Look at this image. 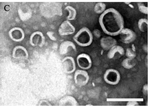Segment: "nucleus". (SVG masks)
Listing matches in <instances>:
<instances>
[{"mask_svg": "<svg viewBox=\"0 0 150 108\" xmlns=\"http://www.w3.org/2000/svg\"><path fill=\"white\" fill-rule=\"evenodd\" d=\"M93 34L96 37L100 38L101 36V32L98 29H95L93 30Z\"/></svg>", "mask_w": 150, "mask_h": 108, "instance_id": "obj_21", "label": "nucleus"}, {"mask_svg": "<svg viewBox=\"0 0 150 108\" xmlns=\"http://www.w3.org/2000/svg\"><path fill=\"white\" fill-rule=\"evenodd\" d=\"M89 75L86 70L78 69L75 71L74 75L75 83L79 86L86 85L89 80Z\"/></svg>", "mask_w": 150, "mask_h": 108, "instance_id": "obj_4", "label": "nucleus"}, {"mask_svg": "<svg viewBox=\"0 0 150 108\" xmlns=\"http://www.w3.org/2000/svg\"><path fill=\"white\" fill-rule=\"evenodd\" d=\"M99 22L103 32L110 36L119 35L124 26L122 16L114 8L105 10L100 16Z\"/></svg>", "mask_w": 150, "mask_h": 108, "instance_id": "obj_1", "label": "nucleus"}, {"mask_svg": "<svg viewBox=\"0 0 150 108\" xmlns=\"http://www.w3.org/2000/svg\"><path fill=\"white\" fill-rule=\"evenodd\" d=\"M103 53V50H102L101 54L102 55Z\"/></svg>", "mask_w": 150, "mask_h": 108, "instance_id": "obj_26", "label": "nucleus"}, {"mask_svg": "<svg viewBox=\"0 0 150 108\" xmlns=\"http://www.w3.org/2000/svg\"><path fill=\"white\" fill-rule=\"evenodd\" d=\"M63 102H66L67 105H76L78 104L77 100L72 96H67L63 99Z\"/></svg>", "mask_w": 150, "mask_h": 108, "instance_id": "obj_18", "label": "nucleus"}, {"mask_svg": "<svg viewBox=\"0 0 150 108\" xmlns=\"http://www.w3.org/2000/svg\"><path fill=\"white\" fill-rule=\"evenodd\" d=\"M138 7L139 10L141 13H143L145 15L148 14V8L147 6H145L144 4L142 3H138Z\"/></svg>", "mask_w": 150, "mask_h": 108, "instance_id": "obj_19", "label": "nucleus"}, {"mask_svg": "<svg viewBox=\"0 0 150 108\" xmlns=\"http://www.w3.org/2000/svg\"><path fill=\"white\" fill-rule=\"evenodd\" d=\"M136 65V62L134 59L126 58L124 59L122 62V65L124 68L126 69H130L132 68Z\"/></svg>", "mask_w": 150, "mask_h": 108, "instance_id": "obj_14", "label": "nucleus"}, {"mask_svg": "<svg viewBox=\"0 0 150 108\" xmlns=\"http://www.w3.org/2000/svg\"><path fill=\"white\" fill-rule=\"evenodd\" d=\"M103 79L108 84L115 85L120 82L121 76L119 72L116 69L109 68L107 69L104 73Z\"/></svg>", "mask_w": 150, "mask_h": 108, "instance_id": "obj_3", "label": "nucleus"}, {"mask_svg": "<svg viewBox=\"0 0 150 108\" xmlns=\"http://www.w3.org/2000/svg\"><path fill=\"white\" fill-rule=\"evenodd\" d=\"M117 43L116 40L111 37H103L100 41L101 47L106 51L109 50L111 47L116 45Z\"/></svg>", "mask_w": 150, "mask_h": 108, "instance_id": "obj_11", "label": "nucleus"}, {"mask_svg": "<svg viewBox=\"0 0 150 108\" xmlns=\"http://www.w3.org/2000/svg\"><path fill=\"white\" fill-rule=\"evenodd\" d=\"M63 68L65 72L71 74L76 70V64L74 59L71 56L65 57L62 61Z\"/></svg>", "mask_w": 150, "mask_h": 108, "instance_id": "obj_8", "label": "nucleus"}, {"mask_svg": "<svg viewBox=\"0 0 150 108\" xmlns=\"http://www.w3.org/2000/svg\"><path fill=\"white\" fill-rule=\"evenodd\" d=\"M40 32H35L31 36V43L33 45L38 44L39 45V42L42 44L43 42H44V37L42 33L39 34Z\"/></svg>", "mask_w": 150, "mask_h": 108, "instance_id": "obj_13", "label": "nucleus"}, {"mask_svg": "<svg viewBox=\"0 0 150 108\" xmlns=\"http://www.w3.org/2000/svg\"><path fill=\"white\" fill-rule=\"evenodd\" d=\"M138 26L139 30L142 32H146L148 28V20L146 18H140L138 22Z\"/></svg>", "mask_w": 150, "mask_h": 108, "instance_id": "obj_15", "label": "nucleus"}, {"mask_svg": "<svg viewBox=\"0 0 150 108\" xmlns=\"http://www.w3.org/2000/svg\"><path fill=\"white\" fill-rule=\"evenodd\" d=\"M129 5L131 8H134V6H133V5H132V4H129Z\"/></svg>", "mask_w": 150, "mask_h": 108, "instance_id": "obj_25", "label": "nucleus"}, {"mask_svg": "<svg viewBox=\"0 0 150 108\" xmlns=\"http://www.w3.org/2000/svg\"><path fill=\"white\" fill-rule=\"evenodd\" d=\"M138 103L136 102H128L127 103V106H136V105H139Z\"/></svg>", "mask_w": 150, "mask_h": 108, "instance_id": "obj_22", "label": "nucleus"}, {"mask_svg": "<svg viewBox=\"0 0 150 108\" xmlns=\"http://www.w3.org/2000/svg\"><path fill=\"white\" fill-rule=\"evenodd\" d=\"M132 50L133 51V52H136V47H135V45L134 44H132Z\"/></svg>", "mask_w": 150, "mask_h": 108, "instance_id": "obj_24", "label": "nucleus"}, {"mask_svg": "<svg viewBox=\"0 0 150 108\" xmlns=\"http://www.w3.org/2000/svg\"><path fill=\"white\" fill-rule=\"evenodd\" d=\"M125 55L128 58L134 59L137 56L136 52H133L131 48H127L125 52Z\"/></svg>", "mask_w": 150, "mask_h": 108, "instance_id": "obj_20", "label": "nucleus"}, {"mask_svg": "<svg viewBox=\"0 0 150 108\" xmlns=\"http://www.w3.org/2000/svg\"><path fill=\"white\" fill-rule=\"evenodd\" d=\"M93 36L90 30L86 27L80 29L73 37V40L77 44L81 47L90 46L93 42Z\"/></svg>", "mask_w": 150, "mask_h": 108, "instance_id": "obj_2", "label": "nucleus"}, {"mask_svg": "<svg viewBox=\"0 0 150 108\" xmlns=\"http://www.w3.org/2000/svg\"><path fill=\"white\" fill-rule=\"evenodd\" d=\"M9 33L12 39L16 41H21L24 38V33L20 28H14L10 31Z\"/></svg>", "mask_w": 150, "mask_h": 108, "instance_id": "obj_12", "label": "nucleus"}, {"mask_svg": "<svg viewBox=\"0 0 150 108\" xmlns=\"http://www.w3.org/2000/svg\"><path fill=\"white\" fill-rule=\"evenodd\" d=\"M65 10L68 12L67 17L68 20H74L75 19L77 16V11L74 8L71 6H68L66 7Z\"/></svg>", "mask_w": 150, "mask_h": 108, "instance_id": "obj_16", "label": "nucleus"}, {"mask_svg": "<svg viewBox=\"0 0 150 108\" xmlns=\"http://www.w3.org/2000/svg\"><path fill=\"white\" fill-rule=\"evenodd\" d=\"M106 8V4L104 3H97L95 5L94 11L96 14H101L105 11Z\"/></svg>", "mask_w": 150, "mask_h": 108, "instance_id": "obj_17", "label": "nucleus"}, {"mask_svg": "<svg viewBox=\"0 0 150 108\" xmlns=\"http://www.w3.org/2000/svg\"><path fill=\"white\" fill-rule=\"evenodd\" d=\"M59 53L62 55L67 54L71 51L77 52L76 46L71 41L66 40L61 43L59 47Z\"/></svg>", "mask_w": 150, "mask_h": 108, "instance_id": "obj_10", "label": "nucleus"}, {"mask_svg": "<svg viewBox=\"0 0 150 108\" xmlns=\"http://www.w3.org/2000/svg\"><path fill=\"white\" fill-rule=\"evenodd\" d=\"M143 93H144V95H147V84H145V85H144V87H143Z\"/></svg>", "mask_w": 150, "mask_h": 108, "instance_id": "obj_23", "label": "nucleus"}, {"mask_svg": "<svg viewBox=\"0 0 150 108\" xmlns=\"http://www.w3.org/2000/svg\"><path fill=\"white\" fill-rule=\"evenodd\" d=\"M119 35L121 42L125 44L132 43L137 38L136 33L129 28H123Z\"/></svg>", "mask_w": 150, "mask_h": 108, "instance_id": "obj_5", "label": "nucleus"}, {"mask_svg": "<svg viewBox=\"0 0 150 108\" xmlns=\"http://www.w3.org/2000/svg\"><path fill=\"white\" fill-rule=\"evenodd\" d=\"M77 62L79 67L84 70H87L92 67V61L88 54L82 53L77 57Z\"/></svg>", "mask_w": 150, "mask_h": 108, "instance_id": "obj_6", "label": "nucleus"}, {"mask_svg": "<svg viewBox=\"0 0 150 108\" xmlns=\"http://www.w3.org/2000/svg\"><path fill=\"white\" fill-rule=\"evenodd\" d=\"M58 32L60 36H68L75 32V28L68 20H66L60 25Z\"/></svg>", "mask_w": 150, "mask_h": 108, "instance_id": "obj_7", "label": "nucleus"}, {"mask_svg": "<svg viewBox=\"0 0 150 108\" xmlns=\"http://www.w3.org/2000/svg\"><path fill=\"white\" fill-rule=\"evenodd\" d=\"M125 54V51L123 47L121 46L116 45L110 49L107 54V56L109 59H119L124 55Z\"/></svg>", "mask_w": 150, "mask_h": 108, "instance_id": "obj_9", "label": "nucleus"}]
</instances>
